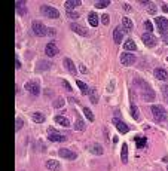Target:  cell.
<instances>
[{
  "label": "cell",
  "instance_id": "cell-40",
  "mask_svg": "<svg viewBox=\"0 0 168 171\" xmlns=\"http://www.w3.org/2000/svg\"><path fill=\"white\" fill-rule=\"evenodd\" d=\"M101 23L104 24V25H107V24H109V15H107V13L101 15Z\"/></svg>",
  "mask_w": 168,
  "mask_h": 171
},
{
  "label": "cell",
  "instance_id": "cell-48",
  "mask_svg": "<svg viewBox=\"0 0 168 171\" xmlns=\"http://www.w3.org/2000/svg\"><path fill=\"white\" fill-rule=\"evenodd\" d=\"M167 170H168V168H167Z\"/></svg>",
  "mask_w": 168,
  "mask_h": 171
},
{
  "label": "cell",
  "instance_id": "cell-9",
  "mask_svg": "<svg viewBox=\"0 0 168 171\" xmlns=\"http://www.w3.org/2000/svg\"><path fill=\"white\" fill-rule=\"evenodd\" d=\"M121 63L123 66H133L135 63V55L131 52H123L121 55Z\"/></svg>",
  "mask_w": 168,
  "mask_h": 171
},
{
  "label": "cell",
  "instance_id": "cell-27",
  "mask_svg": "<svg viewBox=\"0 0 168 171\" xmlns=\"http://www.w3.org/2000/svg\"><path fill=\"white\" fill-rule=\"evenodd\" d=\"M134 141L137 143V147H144L146 144H147V141H146L144 137H134Z\"/></svg>",
  "mask_w": 168,
  "mask_h": 171
},
{
  "label": "cell",
  "instance_id": "cell-20",
  "mask_svg": "<svg viewBox=\"0 0 168 171\" xmlns=\"http://www.w3.org/2000/svg\"><path fill=\"white\" fill-rule=\"evenodd\" d=\"M55 122L58 124V125L66 126V128H68V126L71 125V124H70V121H68L66 116H55Z\"/></svg>",
  "mask_w": 168,
  "mask_h": 171
},
{
  "label": "cell",
  "instance_id": "cell-22",
  "mask_svg": "<svg viewBox=\"0 0 168 171\" xmlns=\"http://www.w3.org/2000/svg\"><path fill=\"white\" fill-rule=\"evenodd\" d=\"M88 95H89L91 103H94V104H97V103H98V92H97L95 88H91L89 92H88Z\"/></svg>",
  "mask_w": 168,
  "mask_h": 171
},
{
  "label": "cell",
  "instance_id": "cell-33",
  "mask_svg": "<svg viewBox=\"0 0 168 171\" xmlns=\"http://www.w3.org/2000/svg\"><path fill=\"white\" fill-rule=\"evenodd\" d=\"M64 104H66V100L64 98H57L55 101H54V107L61 109V107H64Z\"/></svg>",
  "mask_w": 168,
  "mask_h": 171
},
{
  "label": "cell",
  "instance_id": "cell-4",
  "mask_svg": "<svg viewBox=\"0 0 168 171\" xmlns=\"http://www.w3.org/2000/svg\"><path fill=\"white\" fill-rule=\"evenodd\" d=\"M155 23H156L158 31L161 34L168 33V20L165 16H156V18H155Z\"/></svg>",
  "mask_w": 168,
  "mask_h": 171
},
{
  "label": "cell",
  "instance_id": "cell-36",
  "mask_svg": "<svg viewBox=\"0 0 168 171\" xmlns=\"http://www.w3.org/2000/svg\"><path fill=\"white\" fill-rule=\"evenodd\" d=\"M23 125H24L23 119H21V118H18V119L15 121V131H20V129L23 128Z\"/></svg>",
  "mask_w": 168,
  "mask_h": 171
},
{
  "label": "cell",
  "instance_id": "cell-37",
  "mask_svg": "<svg viewBox=\"0 0 168 171\" xmlns=\"http://www.w3.org/2000/svg\"><path fill=\"white\" fill-rule=\"evenodd\" d=\"M67 16L70 18V20H78L79 13L78 12H73V11H67Z\"/></svg>",
  "mask_w": 168,
  "mask_h": 171
},
{
  "label": "cell",
  "instance_id": "cell-3",
  "mask_svg": "<svg viewBox=\"0 0 168 171\" xmlns=\"http://www.w3.org/2000/svg\"><path fill=\"white\" fill-rule=\"evenodd\" d=\"M31 28H33V33L36 34V36H45V34H48V28L45 27V24L42 23V21H33V24H31Z\"/></svg>",
  "mask_w": 168,
  "mask_h": 171
},
{
  "label": "cell",
  "instance_id": "cell-45",
  "mask_svg": "<svg viewBox=\"0 0 168 171\" xmlns=\"http://www.w3.org/2000/svg\"><path fill=\"white\" fill-rule=\"evenodd\" d=\"M48 34H49V36H54V34H55V30H52V28H48Z\"/></svg>",
  "mask_w": 168,
  "mask_h": 171
},
{
  "label": "cell",
  "instance_id": "cell-24",
  "mask_svg": "<svg viewBox=\"0 0 168 171\" xmlns=\"http://www.w3.org/2000/svg\"><path fill=\"white\" fill-rule=\"evenodd\" d=\"M88 21L92 27H97L98 25V15L97 13H94V12H91L89 15H88Z\"/></svg>",
  "mask_w": 168,
  "mask_h": 171
},
{
  "label": "cell",
  "instance_id": "cell-6",
  "mask_svg": "<svg viewBox=\"0 0 168 171\" xmlns=\"http://www.w3.org/2000/svg\"><path fill=\"white\" fill-rule=\"evenodd\" d=\"M42 13L45 15L46 18H52V20H57L58 16H60V12L57 11L55 8H52V6H48V5H45V6H42Z\"/></svg>",
  "mask_w": 168,
  "mask_h": 171
},
{
  "label": "cell",
  "instance_id": "cell-21",
  "mask_svg": "<svg viewBox=\"0 0 168 171\" xmlns=\"http://www.w3.org/2000/svg\"><path fill=\"white\" fill-rule=\"evenodd\" d=\"M121 161H122V164H126V162H128V146H126V143H123L122 144V150H121Z\"/></svg>",
  "mask_w": 168,
  "mask_h": 171
},
{
  "label": "cell",
  "instance_id": "cell-43",
  "mask_svg": "<svg viewBox=\"0 0 168 171\" xmlns=\"http://www.w3.org/2000/svg\"><path fill=\"white\" fill-rule=\"evenodd\" d=\"M113 86H115V80H113L112 83H109V86H107V91H113V89H115Z\"/></svg>",
  "mask_w": 168,
  "mask_h": 171
},
{
  "label": "cell",
  "instance_id": "cell-13",
  "mask_svg": "<svg viewBox=\"0 0 168 171\" xmlns=\"http://www.w3.org/2000/svg\"><path fill=\"white\" fill-rule=\"evenodd\" d=\"M122 28H123V33H130L134 28V24H133V21L128 16H123L122 18Z\"/></svg>",
  "mask_w": 168,
  "mask_h": 171
},
{
  "label": "cell",
  "instance_id": "cell-15",
  "mask_svg": "<svg viewBox=\"0 0 168 171\" xmlns=\"http://www.w3.org/2000/svg\"><path fill=\"white\" fill-rule=\"evenodd\" d=\"M15 11L18 15H27V5L25 2H15Z\"/></svg>",
  "mask_w": 168,
  "mask_h": 171
},
{
  "label": "cell",
  "instance_id": "cell-10",
  "mask_svg": "<svg viewBox=\"0 0 168 171\" xmlns=\"http://www.w3.org/2000/svg\"><path fill=\"white\" fill-rule=\"evenodd\" d=\"M58 52H60V49L54 42H51V43H48L45 46V54L48 57H55V55H58Z\"/></svg>",
  "mask_w": 168,
  "mask_h": 171
},
{
  "label": "cell",
  "instance_id": "cell-35",
  "mask_svg": "<svg viewBox=\"0 0 168 171\" xmlns=\"http://www.w3.org/2000/svg\"><path fill=\"white\" fill-rule=\"evenodd\" d=\"M33 121L34 122H43L45 121V116L42 113H33Z\"/></svg>",
  "mask_w": 168,
  "mask_h": 171
},
{
  "label": "cell",
  "instance_id": "cell-38",
  "mask_svg": "<svg viewBox=\"0 0 168 171\" xmlns=\"http://www.w3.org/2000/svg\"><path fill=\"white\" fill-rule=\"evenodd\" d=\"M161 89H162V95H164V98H165V101L168 103V85H164V86H162Z\"/></svg>",
  "mask_w": 168,
  "mask_h": 171
},
{
  "label": "cell",
  "instance_id": "cell-7",
  "mask_svg": "<svg viewBox=\"0 0 168 171\" xmlns=\"http://www.w3.org/2000/svg\"><path fill=\"white\" fill-rule=\"evenodd\" d=\"M24 88L30 92L31 95H39V92H40V86H39V83H37L36 80H28V82H25V86H24Z\"/></svg>",
  "mask_w": 168,
  "mask_h": 171
},
{
  "label": "cell",
  "instance_id": "cell-44",
  "mask_svg": "<svg viewBox=\"0 0 168 171\" xmlns=\"http://www.w3.org/2000/svg\"><path fill=\"white\" fill-rule=\"evenodd\" d=\"M80 71H82V73H88V68L85 67V66H82V64H80Z\"/></svg>",
  "mask_w": 168,
  "mask_h": 171
},
{
  "label": "cell",
  "instance_id": "cell-12",
  "mask_svg": "<svg viewBox=\"0 0 168 171\" xmlns=\"http://www.w3.org/2000/svg\"><path fill=\"white\" fill-rule=\"evenodd\" d=\"M122 37H123V30L121 25H118L115 30H113V40H115V43H122Z\"/></svg>",
  "mask_w": 168,
  "mask_h": 171
},
{
  "label": "cell",
  "instance_id": "cell-47",
  "mask_svg": "<svg viewBox=\"0 0 168 171\" xmlns=\"http://www.w3.org/2000/svg\"><path fill=\"white\" fill-rule=\"evenodd\" d=\"M164 42H165V45H168V37L165 39V40H164Z\"/></svg>",
  "mask_w": 168,
  "mask_h": 171
},
{
  "label": "cell",
  "instance_id": "cell-2",
  "mask_svg": "<svg viewBox=\"0 0 168 171\" xmlns=\"http://www.w3.org/2000/svg\"><path fill=\"white\" fill-rule=\"evenodd\" d=\"M152 115H153V118L156 119L158 122H162V121H165L167 119V110H165V107L164 106H159V104H155V106H152Z\"/></svg>",
  "mask_w": 168,
  "mask_h": 171
},
{
  "label": "cell",
  "instance_id": "cell-30",
  "mask_svg": "<svg viewBox=\"0 0 168 171\" xmlns=\"http://www.w3.org/2000/svg\"><path fill=\"white\" fill-rule=\"evenodd\" d=\"M131 116L134 118L135 121H138V119H140V113H138V109H137V106H135V104H131Z\"/></svg>",
  "mask_w": 168,
  "mask_h": 171
},
{
  "label": "cell",
  "instance_id": "cell-14",
  "mask_svg": "<svg viewBox=\"0 0 168 171\" xmlns=\"http://www.w3.org/2000/svg\"><path fill=\"white\" fill-rule=\"evenodd\" d=\"M113 124L116 125V128L119 129V133H122V134H126L128 131H130V128H128V125L125 124V122H122V121H119V119H113Z\"/></svg>",
  "mask_w": 168,
  "mask_h": 171
},
{
  "label": "cell",
  "instance_id": "cell-5",
  "mask_svg": "<svg viewBox=\"0 0 168 171\" xmlns=\"http://www.w3.org/2000/svg\"><path fill=\"white\" fill-rule=\"evenodd\" d=\"M48 138H49L51 141L60 143V141H64V140H66V136H63L61 133H58L55 128H48Z\"/></svg>",
  "mask_w": 168,
  "mask_h": 171
},
{
  "label": "cell",
  "instance_id": "cell-16",
  "mask_svg": "<svg viewBox=\"0 0 168 171\" xmlns=\"http://www.w3.org/2000/svg\"><path fill=\"white\" fill-rule=\"evenodd\" d=\"M153 76H155L158 80H167L168 73L164 68H155V70H153Z\"/></svg>",
  "mask_w": 168,
  "mask_h": 171
},
{
  "label": "cell",
  "instance_id": "cell-1",
  "mask_svg": "<svg viewBox=\"0 0 168 171\" xmlns=\"http://www.w3.org/2000/svg\"><path fill=\"white\" fill-rule=\"evenodd\" d=\"M134 86L135 88H138V92H140V95H141V98H143L144 101H152V100L155 98V92L152 91V88L149 86V83L144 82L143 79L135 78Z\"/></svg>",
  "mask_w": 168,
  "mask_h": 171
},
{
  "label": "cell",
  "instance_id": "cell-8",
  "mask_svg": "<svg viewBox=\"0 0 168 171\" xmlns=\"http://www.w3.org/2000/svg\"><path fill=\"white\" fill-rule=\"evenodd\" d=\"M141 40H143V43L146 46H149V48H153V46L156 45V39H155V36L152 33H143L141 34Z\"/></svg>",
  "mask_w": 168,
  "mask_h": 171
},
{
  "label": "cell",
  "instance_id": "cell-23",
  "mask_svg": "<svg viewBox=\"0 0 168 171\" xmlns=\"http://www.w3.org/2000/svg\"><path fill=\"white\" fill-rule=\"evenodd\" d=\"M85 126H86L85 121H83L80 116H78V118H76V124H75V129H78V131H83V129H85Z\"/></svg>",
  "mask_w": 168,
  "mask_h": 171
},
{
  "label": "cell",
  "instance_id": "cell-26",
  "mask_svg": "<svg viewBox=\"0 0 168 171\" xmlns=\"http://www.w3.org/2000/svg\"><path fill=\"white\" fill-rule=\"evenodd\" d=\"M89 150L94 153V155H103V152H104L100 144H92V146L89 147Z\"/></svg>",
  "mask_w": 168,
  "mask_h": 171
},
{
  "label": "cell",
  "instance_id": "cell-31",
  "mask_svg": "<svg viewBox=\"0 0 168 171\" xmlns=\"http://www.w3.org/2000/svg\"><path fill=\"white\" fill-rule=\"evenodd\" d=\"M48 68H51V63L49 61H39L37 70H48Z\"/></svg>",
  "mask_w": 168,
  "mask_h": 171
},
{
  "label": "cell",
  "instance_id": "cell-18",
  "mask_svg": "<svg viewBox=\"0 0 168 171\" xmlns=\"http://www.w3.org/2000/svg\"><path fill=\"white\" fill-rule=\"evenodd\" d=\"M70 28H71V30H73L75 33L80 34V36H86V34H88L86 28H83V27H82L80 24H75V23H73L71 25H70Z\"/></svg>",
  "mask_w": 168,
  "mask_h": 171
},
{
  "label": "cell",
  "instance_id": "cell-41",
  "mask_svg": "<svg viewBox=\"0 0 168 171\" xmlns=\"http://www.w3.org/2000/svg\"><path fill=\"white\" fill-rule=\"evenodd\" d=\"M144 28L147 30V33H150V31L153 30V28H152V23H150V21H146V23H144Z\"/></svg>",
  "mask_w": 168,
  "mask_h": 171
},
{
  "label": "cell",
  "instance_id": "cell-28",
  "mask_svg": "<svg viewBox=\"0 0 168 171\" xmlns=\"http://www.w3.org/2000/svg\"><path fill=\"white\" fill-rule=\"evenodd\" d=\"M79 5H80V2L79 0H67L66 2V6H67V9H75V8H78Z\"/></svg>",
  "mask_w": 168,
  "mask_h": 171
},
{
  "label": "cell",
  "instance_id": "cell-39",
  "mask_svg": "<svg viewBox=\"0 0 168 171\" xmlns=\"http://www.w3.org/2000/svg\"><path fill=\"white\" fill-rule=\"evenodd\" d=\"M147 11H149V13H155V12H156V6L152 5V3L149 2V5H147Z\"/></svg>",
  "mask_w": 168,
  "mask_h": 171
},
{
  "label": "cell",
  "instance_id": "cell-17",
  "mask_svg": "<svg viewBox=\"0 0 168 171\" xmlns=\"http://www.w3.org/2000/svg\"><path fill=\"white\" fill-rule=\"evenodd\" d=\"M45 167L51 171H58L60 170V162L55 161V159H49V161H46L45 162Z\"/></svg>",
  "mask_w": 168,
  "mask_h": 171
},
{
  "label": "cell",
  "instance_id": "cell-34",
  "mask_svg": "<svg viewBox=\"0 0 168 171\" xmlns=\"http://www.w3.org/2000/svg\"><path fill=\"white\" fill-rule=\"evenodd\" d=\"M83 113H85V116H86V119H88V121H89V122H92V121H94V119H95V118H94V113H92V112H91L89 109H86V107H85V109H83Z\"/></svg>",
  "mask_w": 168,
  "mask_h": 171
},
{
  "label": "cell",
  "instance_id": "cell-19",
  "mask_svg": "<svg viewBox=\"0 0 168 171\" xmlns=\"http://www.w3.org/2000/svg\"><path fill=\"white\" fill-rule=\"evenodd\" d=\"M64 66H66V68H67V70L71 73V75H73V76H76L78 70H76V67H75V63H73L70 58H66V60H64Z\"/></svg>",
  "mask_w": 168,
  "mask_h": 171
},
{
  "label": "cell",
  "instance_id": "cell-32",
  "mask_svg": "<svg viewBox=\"0 0 168 171\" xmlns=\"http://www.w3.org/2000/svg\"><path fill=\"white\" fill-rule=\"evenodd\" d=\"M110 5V2L109 0H101V2H95V8L97 9H103V8H106V6H109Z\"/></svg>",
  "mask_w": 168,
  "mask_h": 171
},
{
  "label": "cell",
  "instance_id": "cell-42",
  "mask_svg": "<svg viewBox=\"0 0 168 171\" xmlns=\"http://www.w3.org/2000/svg\"><path fill=\"white\" fill-rule=\"evenodd\" d=\"M63 85H64V88H66L67 91H73V88L70 86V83H68L67 80H63Z\"/></svg>",
  "mask_w": 168,
  "mask_h": 171
},
{
  "label": "cell",
  "instance_id": "cell-46",
  "mask_svg": "<svg viewBox=\"0 0 168 171\" xmlns=\"http://www.w3.org/2000/svg\"><path fill=\"white\" fill-rule=\"evenodd\" d=\"M15 67H16V68H21V63H20V61H18V60H16V61H15Z\"/></svg>",
  "mask_w": 168,
  "mask_h": 171
},
{
  "label": "cell",
  "instance_id": "cell-29",
  "mask_svg": "<svg viewBox=\"0 0 168 171\" xmlns=\"http://www.w3.org/2000/svg\"><path fill=\"white\" fill-rule=\"evenodd\" d=\"M76 83H78V86L80 88V92H82L83 95H86V94L89 92V89H88V86H86V85H85V83H83L82 80H78Z\"/></svg>",
  "mask_w": 168,
  "mask_h": 171
},
{
  "label": "cell",
  "instance_id": "cell-11",
  "mask_svg": "<svg viewBox=\"0 0 168 171\" xmlns=\"http://www.w3.org/2000/svg\"><path fill=\"white\" fill-rule=\"evenodd\" d=\"M58 155H60L61 158H64V159H70V161L78 158V155H76L75 152H71L70 149H60V150H58Z\"/></svg>",
  "mask_w": 168,
  "mask_h": 171
},
{
  "label": "cell",
  "instance_id": "cell-25",
  "mask_svg": "<svg viewBox=\"0 0 168 171\" xmlns=\"http://www.w3.org/2000/svg\"><path fill=\"white\" fill-rule=\"evenodd\" d=\"M123 49H125V51H135V49H137V45H135L134 40L130 39V40H126V42L123 43Z\"/></svg>",
  "mask_w": 168,
  "mask_h": 171
}]
</instances>
